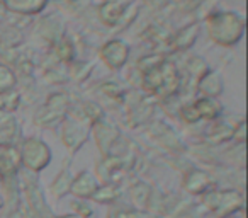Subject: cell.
Wrapping results in <instances>:
<instances>
[{
	"instance_id": "obj_2",
	"label": "cell",
	"mask_w": 248,
	"mask_h": 218,
	"mask_svg": "<svg viewBox=\"0 0 248 218\" xmlns=\"http://www.w3.org/2000/svg\"><path fill=\"white\" fill-rule=\"evenodd\" d=\"M0 206H2V200H0Z\"/></svg>"
},
{
	"instance_id": "obj_1",
	"label": "cell",
	"mask_w": 248,
	"mask_h": 218,
	"mask_svg": "<svg viewBox=\"0 0 248 218\" xmlns=\"http://www.w3.org/2000/svg\"><path fill=\"white\" fill-rule=\"evenodd\" d=\"M85 179H87V176H80V179L73 184V193L80 194V196H90V194L93 193V189H95V181L89 177V181H87V184H85Z\"/></svg>"
},
{
	"instance_id": "obj_3",
	"label": "cell",
	"mask_w": 248,
	"mask_h": 218,
	"mask_svg": "<svg viewBox=\"0 0 248 218\" xmlns=\"http://www.w3.org/2000/svg\"><path fill=\"white\" fill-rule=\"evenodd\" d=\"M63 218H72V217H63Z\"/></svg>"
}]
</instances>
